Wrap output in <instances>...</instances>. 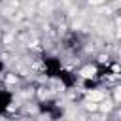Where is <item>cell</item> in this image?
Here are the masks:
<instances>
[{"label": "cell", "mask_w": 121, "mask_h": 121, "mask_svg": "<svg viewBox=\"0 0 121 121\" xmlns=\"http://www.w3.org/2000/svg\"><path fill=\"white\" fill-rule=\"evenodd\" d=\"M13 104V95L8 93L6 89H0V115H4Z\"/></svg>", "instance_id": "obj_1"}]
</instances>
